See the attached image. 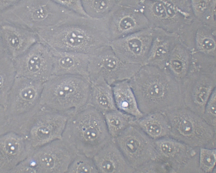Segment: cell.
Masks as SVG:
<instances>
[{
	"label": "cell",
	"mask_w": 216,
	"mask_h": 173,
	"mask_svg": "<svg viewBox=\"0 0 216 173\" xmlns=\"http://www.w3.org/2000/svg\"><path fill=\"white\" fill-rule=\"evenodd\" d=\"M70 11L60 22L37 31L39 41L62 51L90 54L110 45L106 21Z\"/></svg>",
	"instance_id": "cell-1"
},
{
	"label": "cell",
	"mask_w": 216,
	"mask_h": 173,
	"mask_svg": "<svg viewBox=\"0 0 216 173\" xmlns=\"http://www.w3.org/2000/svg\"><path fill=\"white\" fill-rule=\"evenodd\" d=\"M129 82L144 115L184 106L180 83L165 68L143 66Z\"/></svg>",
	"instance_id": "cell-2"
},
{
	"label": "cell",
	"mask_w": 216,
	"mask_h": 173,
	"mask_svg": "<svg viewBox=\"0 0 216 173\" xmlns=\"http://www.w3.org/2000/svg\"><path fill=\"white\" fill-rule=\"evenodd\" d=\"M62 139L91 158L112 139L104 115L88 104L68 118Z\"/></svg>",
	"instance_id": "cell-3"
},
{
	"label": "cell",
	"mask_w": 216,
	"mask_h": 173,
	"mask_svg": "<svg viewBox=\"0 0 216 173\" xmlns=\"http://www.w3.org/2000/svg\"><path fill=\"white\" fill-rule=\"evenodd\" d=\"M68 11L55 0H19L12 7L0 12V21L36 32L60 22Z\"/></svg>",
	"instance_id": "cell-4"
},
{
	"label": "cell",
	"mask_w": 216,
	"mask_h": 173,
	"mask_svg": "<svg viewBox=\"0 0 216 173\" xmlns=\"http://www.w3.org/2000/svg\"><path fill=\"white\" fill-rule=\"evenodd\" d=\"M43 95L53 102L57 112L69 117L87 106L91 82L84 76L52 75L47 80Z\"/></svg>",
	"instance_id": "cell-5"
},
{
	"label": "cell",
	"mask_w": 216,
	"mask_h": 173,
	"mask_svg": "<svg viewBox=\"0 0 216 173\" xmlns=\"http://www.w3.org/2000/svg\"><path fill=\"white\" fill-rule=\"evenodd\" d=\"M165 113L170 126V136L192 147H206L215 138L216 129L184 106Z\"/></svg>",
	"instance_id": "cell-6"
},
{
	"label": "cell",
	"mask_w": 216,
	"mask_h": 173,
	"mask_svg": "<svg viewBox=\"0 0 216 173\" xmlns=\"http://www.w3.org/2000/svg\"><path fill=\"white\" fill-rule=\"evenodd\" d=\"M89 55L88 75L90 81L102 77L110 85L131 79L142 66L125 63L109 45L98 49Z\"/></svg>",
	"instance_id": "cell-7"
},
{
	"label": "cell",
	"mask_w": 216,
	"mask_h": 173,
	"mask_svg": "<svg viewBox=\"0 0 216 173\" xmlns=\"http://www.w3.org/2000/svg\"><path fill=\"white\" fill-rule=\"evenodd\" d=\"M105 19L110 43L150 27L143 12L142 0H118Z\"/></svg>",
	"instance_id": "cell-8"
},
{
	"label": "cell",
	"mask_w": 216,
	"mask_h": 173,
	"mask_svg": "<svg viewBox=\"0 0 216 173\" xmlns=\"http://www.w3.org/2000/svg\"><path fill=\"white\" fill-rule=\"evenodd\" d=\"M216 86V71L192 69L181 82L184 106L202 117Z\"/></svg>",
	"instance_id": "cell-9"
},
{
	"label": "cell",
	"mask_w": 216,
	"mask_h": 173,
	"mask_svg": "<svg viewBox=\"0 0 216 173\" xmlns=\"http://www.w3.org/2000/svg\"><path fill=\"white\" fill-rule=\"evenodd\" d=\"M113 139L135 171L146 163L156 160L154 140L134 123Z\"/></svg>",
	"instance_id": "cell-10"
},
{
	"label": "cell",
	"mask_w": 216,
	"mask_h": 173,
	"mask_svg": "<svg viewBox=\"0 0 216 173\" xmlns=\"http://www.w3.org/2000/svg\"><path fill=\"white\" fill-rule=\"evenodd\" d=\"M78 153L72 146L62 139L35 150L30 156L37 173H65Z\"/></svg>",
	"instance_id": "cell-11"
},
{
	"label": "cell",
	"mask_w": 216,
	"mask_h": 173,
	"mask_svg": "<svg viewBox=\"0 0 216 173\" xmlns=\"http://www.w3.org/2000/svg\"><path fill=\"white\" fill-rule=\"evenodd\" d=\"M13 60L17 76L42 81L47 80L53 74L50 49L39 41Z\"/></svg>",
	"instance_id": "cell-12"
},
{
	"label": "cell",
	"mask_w": 216,
	"mask_h": 173,
	"mask_svg": "<svg viewBox=\"0 0 216 173\" xmlns=\"http://www.w3.org/2000/svg\"><path fill=\"white\" fill-rule=\"evenodd\" d=\"M153 32L149 27L114 40L110 45L123 62L143 66L147 64Z\"/></svg>",
	"instance_id": "cell-13"
},
{
	"label": "cell",
	"mask_w": 216,
	"mask_h": 173,
	"mask_svg": "<svg viewBox=\"0 0 216 173\" xmlns=\"http://www.w3.org/2000/svg\"><path fill=\"white\" fill-rule=\"evenodd\" d=\"M38 41L36 32L16 24L0 22V51L13 60Z\"/></svg>",
	"instance_id": "cell-14"
},
{
	"label": "cell",
	"mask_w": 216,
	"mask_h": 173,
	"mask_svg": "<svg viewBox=\"0 0 216 173\" xmlns=\"http://www.w3.org/2000/svg\"><path fill=\"white\" fill-rule=\"evenodd\" d=\"M156 160L176 170L187 166L196 155L192 147L170 136L154 140Z\"/></svg>",
	"instance_id": "cell-15"
},
{
	"label": "cell",
	"mask_w": 216,
	"mask_h": 173,
	"mask_svg": "<svg viewBox=\"0 0 216 173\" xmlns=\"http://www.w3.org/2000/svg\"><path fill=\"white\" fill-rule=\"evenodd\" d=\"M0 173H9L33 151L23 136L10 134L0 138Z\"/></svg>",
	"instance_id": "cell-16"
},
{
	"label": "cell",
	"mask_w": 216,
	"mask_h": 173,
	"mask_svg": "<svg viewBox=\"0 0 216 173\" xmlns=\"http://www.w3.org/2000/svg\"><path fill=\"white\" fill-rule=\"evenodd\" d=\"M49 48L53 58V75H79L89 79V54Z\"/></svg>",
	"instance_id": "cell-17"
},
{
	"label": "cell",
	"mask_w": 216,
	"mask_h": 173,
	"mask_svg": "<svg viewBox=\"0 0 216 173\" xmlns=\"http://www.w3.org/2000/svg\"><path fill=\"white\" fill-rule=\"evenodd\" d=\"M92 158L99 173H134L113 139Z\"/></svg>",
	"instance_id": "cell-18"
},
{
	"label": "cell",
	"mask_w": 216,
	"mask_h": 173,
	"mask_svg": "<svg viewBox=\"0 0 216 173\" xmlns=\"http://www.w3.org/2000/svg\"><path fill=\"white\" fill-rule=\"evenodd\" d=\"M153 29L152 41L146 64L163 68L172 49L179 41V36L161 28Z\"/></svg>",
	"instance_id": "cell-19"
},
{
	"label": "cell",
	"mask_w": 216,
	"mask_h": 173,
	"mask_svg": "<svg viewBox=\"0 0 216 173\" xmlns=\"http://www.w3.org/2000/svg\"><path fill=\"white\" fill-rule=\"evenodd\" d=\"M68 118L57 113L48 125H41L32 130L25 138L33 151L53 141L62 139Z\"/></svg>",
	"instance_id": "cell-20"
},
{
	"label": "cell",
	"mask_w": 216,
	"mask_h": 173,
	"mask_svg": "<svg viewBox=\"0 0 216 173\" xmlns=\"http://www.w3.org/2000/svg\"><path fill=\"white\" fill-rule=\"evenodd\" d=\"M169 21L171 32L177 34L195 20L190 0H162Z\"/></svg>",
	"instance_id": "cell-21"
},
{
	"label": "cell",
	"mask_w": 216,
	"mask_h": 173,
	"mask_svg": "<svg viewBox=\"0 0 216 173\" xmlns=\"http://www.w3.org/2000/svg\"><path fill=\"white\" fill-rule=\"evenodd\" d=\"M192 56V51L179 41L172 51L164 68L181 83L191 70Z\"/></svg>",
	"instance_id": "cell-22"
},
{
	"label": "cell",
	"mask_w": 216,
	"mask_h": 173,
	"mask_svg": "<svg viewBox=\"0 0 216 173\" xmlns=\"http://www.w3.org/2000/svg\"><path fill=\"white\" fill-rule=\"evenodd\" d=\"M90 94L88 105L103 115L117 109L115 103L112 86L102 77L91 81Z\"/></svg>",
	"instance_id": "cell-23"
},
{
	"label": "cell",
	"mask_w": 216,
	"mask_h": 173,
	"mask_svg": "<svg viewBox=\"0 0 216 173\" xmlns=\"http://www.w3.org/2000/svg\"><path fill=\"white\" fill-rule=\"evenodd\" d=\"M117 109L138 119L144 114L140 111L129 80L116 83L111 86Z\"/></svg>",
	"instance_id": "cell-24"
},
{
	"label": "cell",
	"mask_w": 216,
	"mask_h": 173,
	"mask_svg": "<svg viewBox=\"0 0 216 173\" xmlns=\"http://www.w3.org/2000/svg\"><path fill=\"white\" fill-rule=\"evenodd\" d=\"M134 124L154 140L170 136L171 128L166 114L159 112L144 115Z\"/></svg>",
	"instance_id": "cell-25"
},
{
	"label": "cell",
	"mask_w": 216,
	"mask_h": 173,
	"mask_svg": "<svg viewBox=\"0 0 216 173\" xmlns=\"http://www.w3.org/2000/svg\"><path fill=\"white\" fill-rule=\"evenodd\" d=\"M143 13L150 26L170 31V24L162 0H142Z\"/></svg>",
	"instance_id": "cell-26"
},
{
	"label": "cell",
	"mask_w": 216,
	"mask_h": 173,
	"mask_svg": "<svg viewBox=\"0 0 216 173\" xmlns=\"http://www.w3.org/2000/svg\"><path fill=\"white\" fill-rule=\"evenodd\" d=\"M216 30L201 23L194 35V52L216 58Z\"/></svg>",
	"instance_id": "cell-27"
},
{
	"label": "cell",
	"mask_w": 216,
	"mask_h": 173,
	"mask_svg": "<svg viewBox=\"0 0 216 173\" xmlns=\"http://www.w3.org/2000/svg\"><path fill=\"white\" fill-rule=\"evenodd\" d=\"M104 115L108 132L113 139L134 124L136 120L132 115L118 109L108 112Z\"/></svg>",
	"instance_id": "cell-28"
},
{
	"label": "cell",
	"mask_w": 216,
	"mask_h": 173,
	"mask_svg": "<svg viewBox=\"0 0 216 173\" xmlns=\"http://www.w3.org/2000/svg\"><path fill=\"white\" fill-rule=\"evenodd\" d=\"M118 0H82L84 10L89 17L105 19L110 13Z\"/></svg>",
	"instance_id": "cell-29"
},
{
	"label": "cell",
	"mask_w": 216,
	"mask_h": 173,
	"mask_svg": "<svg viewBox=\"0 0 216 173\" xmlns=\"http://www.w3.org/2000/svg\"><path fill=\"white\" fill-rule=\"evenodd\" d=\"M0 71L1 90L2 93H5L17 73L13 60L2 51H0Z\"/></svg>",
	"instance_id": "cell-30"
},
{
	"label": "cell",
	"mask_w": 216,
	"mask_h": 173,
	"mask_svg": "<svg viewBox=\"0 0 216 173\" xmlns=\"http://www.w3.org/2000/svg\"><path fill=\"white\" fill-rule=\"evenodd\" d=\"M99 173L92 158L78 153L66 173Z\"/></svg>",
	"instance_id": "cell-31"
},
{
	"label": "cell",
	"mask_w": 216,
	"mask_h": 173,
	"mask_svg": "<svg viewBox=\"0 0 216 173\" xmlns=\"http://www.w3.org/2000/svg\"><path fill=\"white\" fill-rule=\"evenodd\" d=\"M198 158L200 169L205 172H211L216 164V149L200 148Z\"/></svg>",
	"instance_id": "cell-32"
},
{
	"label": "cell",
	"mask_w": 216,
	"mask_h": 173,
	"mask_svg": "<svg viewBox=\"0 0 216 173\" xmlns=\"http://www.w3.org/2000/svg\"><path fill=\"white\" fill-rule=\"evenodd\" d=\"M191 8L195 19L201 23L209 13L212 0H190Z\"/></svg>",
	"instance_id": "cell-33"
},
{
	"label": "cell",
	"mask_w": 216,
	"mask_h": 173,
	"mask_svg": "<svg viewBox=\"0 0 216 173\" xmlns=\"http://www.w3.org/2000/svg\"><path fill=\"white\" fill-rule=\"evenodd\" d=\"M216 89L212 92L205 107L202 117L209 124L216 129Z\"/></svg>",
	"instance_id": "cell-34"
},
{
	"label": "cell",
	"mask_w": 216,
	"mask_h": 173,
	"mask_svg": "<svg viewBox=\"0 0 216 173\" xmlns=\"http://www.w3.org/2000/svg\"><path fill=\"white\" fill-rule=\"evenodd\" d=\"M55 0L64 7L75 13L89 17L84 10L82 0Z\"/></svg>",
	"instance_id": "cell-35"
},
{
	"label": "cell",
	"mask_w": 216,
	"mask_h": 173,
	"mask_svg": "<svg viewBox=\"0 0 216 173\" xmlns=\"http://www.w3.org/2000/svg\"><path fill=\"white\" fill-rule=\"evenodd\" d=\"M19 0H0V12L14 6Z\"/></svg>",
	"instance_id": "cell-36"
}]
</instances>
